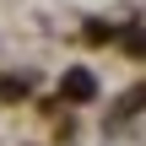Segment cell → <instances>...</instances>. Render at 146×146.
Wrapping results in <instances>:
<instances>
[{"label": "cell", "mask_w": 146, "mask_h": 146, "mask_svg": "<svg viewBox=\"0 0 146 146\" xmlns=\"http://www.w3.org/2000/svg\"><path fill=\"white\" fill-rule=\"evenodd\" d=\"M60 92H65L70 103H92V98H98V81H92L87 70H65V81H60Z\"/></svg>", "instance_id": "obj_1"}, {"label": "cell", "mask_w": 146, "mask_h": 146, "mask_svg": "<svg viewBox=\"0 0 146 146\" xmlns=\"http://www.w3.org/2000/svg\"><path fill=\"white\" fill-rule=\"evenodd\" d=\"M130 49H135V54H146V33H130Z\"/></svg>", "instance_id": "obj_2"}]
</instances>
